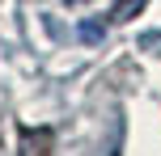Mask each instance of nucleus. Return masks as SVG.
I'll list each match as a JSON object with an SVG mask.
<instances>
[{"mask_svg": "<svg viewBox=\"0 0 161 156\" xmlns=\"http://www.w3.org/2000/svg\"><path fill=\"white\" fill-rule=\"evenodd\" d=\"M140 4H144V0H119V4H114V21H127L131 8H140Z\"/></svg>", "mask_w": 161, "mask_h": 156, "instance_id": "f257e3e1", "label": "nucleus"}]
</instances>
